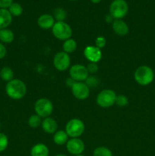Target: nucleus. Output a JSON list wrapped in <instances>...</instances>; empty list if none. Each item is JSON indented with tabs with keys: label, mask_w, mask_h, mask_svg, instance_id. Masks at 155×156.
<instances>
[{
	"label": "nucleus",
	"mask_w": 155,
	"mask_h": 156,
	"mask_svg": "<svg viewBox=\"0 0 155 156\" xmlns=\"http://www.w3.org/2000/svg\"><path fill=\"white\" fill-rule=\"evenodd\" d=\"M5 91L10 98L13 100H21L27 93V86L21 79H13L12 81L7 82Z\"/></svg>",
	"instance_id": "obj_1"
},
{
	"label": "nucleus",
	"mask_w": 155,
	"mask_h": 156,
	"mask_svg": "<svg viewBox=\"0 0 155 156\" xmlns=\"http://www.w3.org/2000/svg\"><path fill=\"white\" fill-rule=\"evenodd\" d=\"M134 79L138 85L147 86L154 79V72L148 66H140L134 73Z\"/></svg>",
	"instance_id": "obj_2"
},
{
	"label": "nucleus",
	"mask_w": 155,
	"mask_h": 156,
	"mask_svg": "<svg viewBox=\"0 0 155 156\" xmlns=\"http://www.w3.org/2000/svg\"><path fill=\"white\" fill-rule=\"evenodd\" d=\"M52 33L58 40L65 41L71 37L72 29L65 21H56L52 27Z\"/></svg>",
	"instance_id": "obj_3"
},
{
	"label": "nucleus",
	"mask_w": 155,
	"mask_h": 156,
	"mask_svg": "<svg viewBox=\"0 0 155 156\" xmlns=\"http://www.w3.org/2000/svg\"><path fill=\"white\" fill-rule=\"evenodd\" d=\"M84 123L81 120L73 118L67 122L65 131L70 138H79L84 133Z\"/></svg>",
	"instance_id": "obj_4"
},
{
	"label": "nucleus",
	"mask_w": 155,
	"mask_h": 156,
	"mask_svg": "<svg viewBox=\"0 0 155 156\" xmlns=\"http://www.w3.org/2000/svg\"><path fill=\"white\" fill-rule=\"evenodd\" d=\"M129 5L126 0H112L109 5V14L114 19H122L127 15Z\"/></svg>",
	"instance_id": "obj_5"
},
{
	"label": "nucleus",
	"mask_w": 155,
	"mask_h": 156,
	"mask_svg": "<svg viewBox=\"0 0 155 156\" xmlns=\"http://www.w3.org/2000/svg\"><path fill=\"white\" fill-rule=\"evenodd\" d=\"M117 94L112 89H103L97 96L96 101L100 107L108 108L115 105Z\"/></svg>",
	"instance_id": "obj_6"
},
{
	"label": "nucleus",
	"mask_w": 155,
	"mask_h": 156,
	"mask_svg": "<svg viewBox=\"0 0 155 156\" xmlns=\"http://www.w3.org/2000/svg\"><path fill=\"white\" fill-rule=\"evenodd\" d=\"M34 111L36 114L41 118H46L50 117L53 112V105L50 100L42 98L35 102Z\"/></svg>",
	"instance_id": "obj_7"
},
{
	"label": "nucleus",
	"mask_w": 155,
	"mask_h": 156,
	"mask_svg": "<svg viewBox=\"0 0 155 156\" xmlns=\"http://www.w3.org/2000/svg\"><path fill=\"white\" fill-rule=\"evenodd\" d=\"M53 66L58 71L63 72L71 66V58L69 54L64 51L58 52L53 57Z\"/></svg>",
	"instance_id": "obj_8"
},
{
	"label": "nucleus",
	"mask_w": 155,
	"mask_h": 156,
	"mask_svg": "<svg viewBox=\"0 0 155 156\" xmlns=\"http://www.w3.org/2000/svg\"><path fill=\"white\" fill-rule=\"evenodd\" d=\"M69 76L75 82H85L89 76L86 66L82 64H74L69 69Z\"/></svg>",
	"instance_id": "obj_9"
},
{
	"label": "nucleus",
	"mask_w": 155,
	"mask_h": 156,
	"mask_svg": "<svg viewBox=\"0 0 155 156\" xmlns=\"http://www.w3.org/2000/svg\"><path fill=\"white\" fill-rule=\"evenodd\" d=\"M71 88L74 97L78 100H86L89 97L90 88L84 82H76Z\"/></svg>",
	"instance_id": "obj_10"
},
{
	"label": "nucleus",
	"mask_w": 155,
	"mask_h": 156,
	"mask_svg": "<svg viewBox=\"0 0 155 156\" xmlns=\"http://www.w3.org/2000/svg\"><path fill=\"white\" fill-rule=\"evenodd\" d=\"M67 151L73 155H81L84 151L85 146L84 142L79 138H71L66 144Z\"/></svg>",
	"instance_id": "obj_11"
},
{
	"label": "nucleus",
	"mask_w": 155,
	"mask_h": 156,
	"mask_svg": "<svg viewBox=\"0 0 155 156\" xmlns=\"http://www.w3.org/2000/svg\"><path fill=\"white\" fill-rule=\"evenodd\" d=\"M84 56L90 62H97L102 59V50L96 46H88L84 50Z\"/></svg>",
	"instance_id": "obj_12"
},
{
	"label": "nucleus",
	"mask_w": 155,
	"mask_h": 156,
	"mask_svg": "<svg viewBox=\"0 0 155 156\" xmlns=\"http://www.w3.org/2000/svg\"><path fill=\"white\" fill-rule=\"evenodd\" d=\"M56 23L53 15L50 14H43L40 15L37 19V24L43 30L52 29L54 24Z\"/></svg>",
	"instance_id": "obj_13"
},
{
	"label": "nucleus",
	"mask_w": 155,
	"mask_h": 156,
	"mask_svg": "<svg viewBox=\"0 0 155 156\" xmlns=\"http://www.w3.org/2000/svg\"><path fill=\"white\" fill-rule=\"evenodd\" d=\"M111 24L113 31L119 36H126L129 33V25L122 19H115Z\"/></svg>",
	"instance_id": "obj_14"
},
{
	"label": "nucleus",
	"mask_w": 155,
	"mask_h": 156,
	"mask_svg": "<svg viewBox=\"0 0 155 156\" xmlns=\"http://www.w3.org/2000/svg\"><path fill=\"white\" fill-rule=\"evenodd\" d=\"M41 127L43 130L48 134H54L57 131L58 129V123L52 117H48L44 118L42 120L41 123Z\"/></svg>",
	"instance_id": "obj_15"
},
{
	"label": "nucleus",
	"mask_w": 155,
	"mask_h": 156,
	"mask_svg": "<svg viewBox=\"0 0 155 156\" xmlns=\"http://www.w3.org/2000/svg\"><path fill=\"white\" fill-rule=\"evenodd\" d=\"M12 15L8 9H0V29H5L12 24Z\"/></svg>",
	"instance_id": "obj_16"
},
{
	"label": "nucleus",
	"mask_w": 155,
	"mask_h": 156,
	"mask_svg": "<svg viewBox=\"0 0 155 156\" xmlns=\"http://www.w3.org/2000/svg\"><path fill=\"white\" fill-rule=\"evenodd\" d=\"M49 148L43 143H37L30 149V156H49Z\"/></svg>",
	"instance_id": "obj_17"
},
{
	"label": "nucleus",
	"mask_w": 155,
	"mask_h": 156,
	"mask_svg": "<svg viewBox=\"0 0 155 156\" xmlns=\"http://www.w3.org/2000/svg\"><path fill=\"white\" fill-rule=\"evenodd\" d=\"M69 136L66 133L65 130H57L54 134H53V142L55 144L58 146H63L66 144L67 142L69 140Z\"/></svg>",
	"instance_id": "obj_18"
},
{
	"label": "nucleus",
	"mask_w": 155,
	"mask_h": 156,
	"mask_svg": "<svg viewBox=\"0 0 155 156\" xmlns=\"http://www.w3.org/2000/svg\"><path fill=\"white\" fill-rule=\"evenodd\" d=\"M15 40V34L10 29H2L0 30V41L2 44H11Z\"/></svg>",
	"instance_id": "obj_19"
},
{
	"label": "nucleus",
	"mask_w": 155,
	"mask_h": 156,
	"mask_svg": "<svg viewBox=\"0 0 155 156\" xmlns=\"http://www.w3.org/2000/svg\"><path fill=\"white\" fill-rule=\"evenodd\" d=\"M76 49H77V42L75 40L71 37L65 41L62 44V51L68 54L74 52Z\"/></svg>",
	"instance_id": "obj_20"
},
{
	"label": "nucleus",
	"mask_w": 155,
	"mask_h": 156,
	"mask_svg": "<svg viewBox=\"0 0 155 156\" xmlns=\"http://www.w3.org/2000/svg\"><path fill=\"white\" fill-rule=\"evenodd\" d=\"M0 77L5 82H10L14 79V72L10 67L4 66L0 70Z\"/></svg>",
	"instance_id": "obj_21"
},
{
	"label": "nucleus",
	"mask_w": 155,
	"mask_h": 156,
	"mask_svg": "<svg viewBox=\"0 0 155 156\" xmlns=\"http://www.w3.org/2000/svg\"><path fill=\"white\" fill-rule=\"evenodd\" d=\"M12 17H19L23 13V7L20 3L13 2L8 9Z\"/></svg>",
	"instance_id": "obj_22"
},
{
	"label": "nucleus",
	"mask_w": 155,
	"mask_h": 156,
	"mask_svg": "<svg viewBox=\"0 0 155 156\" xmlns=\"http://www.w3.org/2000/svg\"><path fill=\"white\" fill-rule=\"evenodd\" d=\"M53 16L56 21H65L67 17V13L62 8H56L53 11Z\"/></svg>",
	"instance_id": "obj_23"
},
{
	"label": "nucleus",
	"mask_w": 155,
	"mask_h": 156,
	"mask_svg": "<svg viewBox=\"0 0 155 156\" xmlns=\"http://www.w3.org/2000/svg\"><path fill=\"white\" fill-rule=\"evenodd\" d=\"M27 123H28V125L30 127L36 129V128H38L40 126H41L42 118L40 116H38L37 114H33L28 118Z\"/></svg>",
	"instance_id": "obj_24"
},
{
	"label": "nucleus",
	"mask_w": 155,
	"mask_h": 156,
	"mask_svg": "<svg viewBox=\"0 0 155 156\" xmlns=\"http://www.w3.org/2000/svg\"><path fill=\"white\" fill-rule=\"evenodd\" d=\"M93 156H112V152L107 147L99 146L94 150Z\"/></svg>",
	"instance_id": "obj_25"
},
{
	"label": "nucleus",
	"mask_w": 155,
	"mask_h": 156,
	"mask_svg": "<svg viewBox=\"0 0 155 156\" xmlns=\"http://www.w3.org/2000/svg\"><path fill=\"white\" fill-rule=\"evenodd\" d=\"M9 146V138L3 133H0V152H4Z\"/></svg>",
	"instance_id": "obj_26"
},
{
	"label": "nucleus",
	"mask_w": 155,
	"mask_h": 156,
	"mask_svg": "<svg viewBox=\"0 0 155 156\" xmlns=\"http://www.w3.org/2000/svg\"><path fill=\"white\" fill-rule=\"evenodd\" d=\"M115 104L119 107H125L129 104V99L124 94H119L116 96Z\"/></svg>",
	"instance_id": "obj_27"
},
{
	"label": "nucleus",
	"mask_w": 155,
	"mask_h": 156,
	"mask_svg": "<svg viewBox=\"0 0 155 156\" xmlns=\"http://www.w3.org/2000/svg\"><path fill=\"white\" fill-rule=\"evenodd\" d=\"M85 83H86V85H88L90 88H94V87L98 85L99 81L98 79H97V78H96L95 76H88V78L86 79V81H85Z\"/></svg>",
	"instance_id": "obj_28"
},
{
	"label": "nucleus",
	"mask_w": 155,
	"mask_h": 156,
	"mask_svg": "<svg viewBox=\"0 0 155 156\" xmlns=\"http://www.w3.org/2000/svg\"><path fill=\"white\" fill-rule=\"evenodd\" d=\"M86 68L88 73H89V75L96 74L99 69L98 65H97V63H96V62H89V63L87 65Z\"/></svg>",
	"instance_id": "obj_29"
},
{
	"label": "nucleus",
	"mask_w": 155,
	"mask_h": 156,
	"mask_svg": "<svg viewBox=\"0 0 155 156\" xmlns=\"http://www.w3.org/2000/svg\"><path fill=\"white\" fill-rule=\"evenodd\" d=\"M106 40L104 37L99 36L95 39V46L99 49L102 50L106 46Z\"/></svg>",
	"instance_id": "obj_30"
},
{
	"label": "nucleus",
	"mask_w": 155,
	"mask_h": 156,
	"mask_svg": "<svg viewBox=\"0 0 155 156\" xmlns=\"http://www.w3.org/2000/svg\"><path fill=\"white\" fill-rule=\"evenodd\" d=\"M13 3V0H0V9H8Z\"/></svg>",
	"instance_id": "obj_31"
},
{
	"label": "nucleus",
	"mask_w": 155,
	"mask_h": 156,
	"mask_svg": "<svg viewBox=\"0 0 155 156\" xmlns=\"http://www.w3.org/2000/svg\"><path fill=\"white\" fill-rule=\"evenodd\" d=\"M7 50H6L5 47L2 43H0V59H3L5 56Z\"/></svg>",
	"instance_id": "obj_32"
},
{
	"label": "nucleus",
	"mask_w": 155,
	"mask_h": 156,
	"mask_svg": "<svg viewBox=\"0 0 155 156\" xmlns=\"http://www.w3.org/2000/svg\"><path fill=\"white\" fill-rule=\"evenodd\" d=\"M75 82H76L75 81H74V79H71V77L68 78V79H66V81H65V83H66L67 86L70 87V88H71V87H72V85H74V84L75 83Z\"/></svg>",
	"instance_id": "obj_33"
},
{
	"label": "nucleus",
	"mask_w": 155,
	"mask_h": 156,
	"mask_svg": "<svg viewBox=\"0 0 155 156\" xmlns=\"http://www.w3.org/2000/svg\"><path fill=\"white\" fill-rule=\"evenodd\" d=\"M105 20H106V23H109V24H112V23L113 22V21L115 19H114L113 17H112V15H110V14H109V15H107L106 16V18H105Z\"/></svg>",
	"instance_id": "obj_34"
},
{
	"label": "nucleus",
	"mask_w": 155,
	"mask_h": 156,
	"mask_svg": "<svg viewBox=\"0 0 155 156\" xmlns=\"http://www.w3.org/2000/svg\"><path fill=\"white\" fill-rule=\"evenodd\" d=\"M90 1L92 3H94V4H98V3H100L102 0H90Z\"/></svg>",
	"instance_id": "obj_35"
},
{
	"label": "nucleus",
	"mask_w": 155,
	"mask_h": 156,
	"mask_svg": "<svg viewBox=\"0 0 155 156\" xmlns=\"http://www.w3.org/2000/svg\"><path fill=\"white\" fill-rule=\"evenodd\" d=\"M55 156H67V155H65V154H57V155H56Z\"/></svg>",
	"instance_id": "obj_36"
},
{
	"label": "nucleus",
	"mask_w": 155,
	"mask_h": 156,
	"mask_svg": "<svg viewBox=\"0 0 155 156\" xmlns=\"http://www.w3.org/2000/svg\"><path fill=\"white\" fill-rule=\"evenodd\" d=\"M74 156H84V155H82V154H81V155H74Z\"/></svg>",
	"instance_id": "obj_37"
},
{
	"label": "nucleus",
	"mask_w": 155,
	"mask_h": 156,
	"mask_svg": "<svg viewBox=\"0 0 155 156\" xmlns=\"http://www.w3.org/2000/svg\"><path fill=\"white\" fill-rule=\"evenodd\" d=\"M68 1H71V2H74V1H78V0H68Z\"/></svg>",
	"instance_id": "obj_38"
},
{
	"label": "nucleus",
	"mask_w": 155,
	"mask_h": 156,
	"mask_svg": "<svg viewBox=\"0 0 155 156\" xmlns=\"http://www.w3.org/2000/svg\"><path fill=\"white\" fill-rule=\"evenodd\" d=\"M0 129H1V123H0Z\"/></svg>",
	"instance_id": "obj_39"
},
{
	"label": "nucleus",
	"mask_w": 155,
	"mask_h": 156,
	"mask_svg": "<svg viewBox=\"0 0 155 156\" xmlns=\"http://www.w3.org/2000/svg\"><path fill=\"white\" fill-rule=\"evenodd\" d=\"M2 30V29H0V30Z\"/></svg>",
	"instance_id": "obj_40"
}]
</instances>
